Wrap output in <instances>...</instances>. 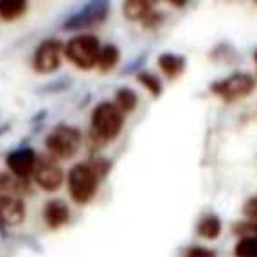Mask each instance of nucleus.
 Returning a JSON list of instances; mask_svg holds the SVG:
<instances>
[{
    "label": "nucleus",
    "mask_w": 257,
    "mask_h": 257,
    "mask_svg": "<svg viewBox=\"0 0 257 257\" xmlns=\"http://www.w3.org/2000/svg\"><path fill=\"white\" fill-rule=\"evenodd\" d=\"M101 43L97 36L94 35H79L74 36L65 45V56L70 63H74L77 69L90 70L97 67L99 54H101Z\"/></svg>",
    "instance_id": "5"
},
{
    "label": "nucleus",
    "mask_w": 257,
    "mask_h": 257,
    "mask_svg": "<svg viewBox=\"0 0 257 257\" xmlns=\"http://www.w3.org/2000/svg\"><path fill=\"white\" fill-rule=\"evenodd\" d=\"M255 88V79L250 74L237 72L225 77L221 81H216L210 85V90L216 95L223 97L225 101H236V99L246 97Z\"/></svg>",
    "instance_id": "8"
},
{
    "label": "nucleus",
    "mask_w": 257,
    "mask_h": 257,
    "mask_svg": "<svg viewBox=\"0 0 257 257\" xmlns=\"http://www.w3.org/2000/svg\"><path fill=\"white\" fill-rule=\"evenodd\" d=\"M27 2L26 0H0V18L6 22H13L26 15Z\"/></svg>",
    "instance_id": "14"
},
{
    "label": "nucleus",
    "mask_w": 257,
    "mask_h": 257,
    "mask_svg": "<svg viewBox=\"0 0 257 257\" xmlns=\"http://www.w3.org/2000/svg\"><path fill=\"white\" fill-rule=\"evenodd\" d=\"M232 232L241 239H257V219H244L232 225Z\"/></svg>",
    "instance_id": "18"
},
{
    "label": "nucleus",
    "mask_w": 257,
    "mask_h": 257,
    "mask_svg": "<svg viewBox=\"0 0 257 257\" xmlns=\"http://www.w3.org/2000/svg\"><path fill=\"white\" fill-rule=\"evenodd\" d=\"M185 257H216L214 250H209V248H203V246H193V248H189Z\"/></svg>",
    "instance_id": "22"
},
{
    "label": "nucleus",
    "mask_w": 257,
    "mask_h": 257,
    "mask_svg": "<svg viewBox=\"0 0 257 257\" xmlns=\"http://www.w3.org/2000/svg\"><path fill=\"white\" fill-rule=\"evenodd\" d=\"M124 126V113L113 103H99L92 110L90 117V135L97 144H106L113 141Z\"/></svg>",
    "instance_id": "2"
},
{
    "label": "nucleus",
    "mask_w": 257,
    "mask_h": 257,
    "mask_svg": "<svg viewBox=\"0 0 257 257\" xmlns=\"http://www.w3.org/2000/svg\"><path fill=\"white\" fill-rule=\"evenodd\" d=\"M221 232V221L218 216H205L198 225V234L205 239H216Z\"/></svg>",
    "instance_id": "17"
},
{
    "label": "nucleus",
    "mask_w": 257,
    "mask_h": 257,
    "mask_svg": "<svg viewBox=\"0 0 257 257\" xmlns=\"http://www.w3.org/2000/svg\"><path fill=\"white\" fill-rule=\"evenodd\" d=\"M33 178L43 191L54 193L63 184V169L52 155H38V162H36Z\"/></svg>",
    "instance_id": "9"
},
{
    "label": "nucleus",
    "mask_w": 257,
    "mask_h": 257,
    "mask_svg": "<svg viewBox=\"0 0 257 257\" xmlns=\"http://www.w3.org/2000/svg\"><path fill=\"white\" fill-rule=\"evenodd\" d=\"M159 65L167 77H178L185 70V58L173 52H166L159 56Z\"/></svg>",
    "instance_id": "13"
},
{
    "label": "nucleus",
    "mask_w": 257,
    "mask_h": 257,
    "mask_svg": "<svg viewBox=\"0 0 257 257\" xmlns=\"http://www.w3.org/2000/svg\"><path fill=\"white\" fill-rule=\"evenodd\" d=\"M26 219L24 182L0 173V234L6 227H18Z\"/></svg>",
    "instance_id": "1"
},
{
    "label": "nucleus",
    "mask_w": 257,
    "mask_h": 257,
    "mask_svg": "<svg viewBox=\"0 0 257 257\" xmlns=\"http://www.w3.org/2000/svg\"><path fill=\"white\" fill-rule=\"evenodd\" d=\"M101 178L94 171L90 162H81L70 167L67 175V185L69 194L77 205H85L95 196Z\"/></svg>",
    "instance_id": "3"
},
{
    "label": "nucleus",
    "mask_w": 257,
    "mask_h": 257,
    "mask_svg": "<svg viewBox=\"0 0 257 257\" xmlns=\"http://www.w3.org/2000/svg\"><path fill=\"white\" fill-rule=\"evenodd\" d=\"M65 54V45L58 38H47L35 49L33 69L38 74H52L60 69L61 56Z\"/></svg>",
    "instance_id": "6"
},
{
    "label": "nucleus",
    "mask_w": 257,
    "mask_h": 257,
    "mask_svg": "<svg viewBox=\"0 0 257 257\" xmlns=\"http://www.w3.org/2000/svg\"><path fill=\"white\" fill-rule=\"evenodd\" d=\"M36 162H38V153L29 146L13 150L6 157V166L9 167V171L22 182H26L29 176L35 175Z\"/></svg>",
    "instance_id": "10"
},
{
    "label": "nucleus",
    "mask_w": 257,
    "mask_h": 257,
    "mask_svg": "<svg viewBox=\"0 0 257 257\" xmlns=\"http://www.w3.org/2000/svg\"><path fill=\"white\" fill-rule=\"evenodd\" d=\"M137 94H135V90H132V88H119L115 94V106L119 108L122 113H130V111L135 110V106H137Z\"/></svg>",
    "instance_id": "16"
},
{
    "label": "nucleus",
    "mask_w": 257,
    "mask_h": 257,
    "mask_svg": "<svg viewBox=\"0 0 257 257\" xmlns=\"http://www.w3.org/2000/svg\"><path fill=\"white\" fill-rule=\"evenodd\" d=\"M81 142V130L70 124H58L51 130V133L45 139V148L54 159L69 160L79 151Z\"/></svg>",
    "instance_id": "4"
},
{
    "label": "nucleus",
    "mask_w": 257,
    "mask_h": 257,
    "mask_svg": "<svg viewBox=\"0 0 257 257\" xmlns=\"http://www.w3.org/2000/svg\"><path fill=\"white\" fill-rule=\"evenodd\" d=\"M137 79L141 81L142 86H146V90L150 92L151 95L159 97V95L162 94V83H160V79L157 76H153V74H150V72H141V74H137Z\"/></svg>",
    "instance_id": "19"
},
{
    "label": "nucleus",
    "mask_w": 257,
    "mask_h": 257,
    "mask_svg": "<svg viewBox=\"0 0 257 257\" xmlns=\"http://www.w3.org/2000/svg\"><path fill=\"white\" fill-rule=\"evenodd\" d=\"M110 13V4L104 2V0H97V2H88V4L83 6L79 11L72 15V17L67 18V22L63 24L65 31H81L86 27L97 26V24H103L108 18Z\"/></svg>",
    "instance_id": "7"
},
{
    "label": "nucleus",
    "mask_w": 257,
    "mask_h": 257,
    "mask_svg": "<svg viewBox=\"0 0 257 257\" xmlns=\"http://www.w3.org/2000/svg\"><path fill=\"white\" fill-rule=\"evenodd\" d=\"M234 252L236 257H257V239H239Z\"/></svg>",
    "instance_id": "20"
},
{
    "label": "nucleus",
    "mask_w": 257,
    "mask_h": 257,
    "mask_svg": "<svg viewBox=\"0 0 257 257\" xmlns=\"http://www.w3.org/2000/svg\"><path fill=\"white\" fill-rule=\"evenodd\" d=\"M122 13L132 22L148 24L150 18L155 15V8L153 2H148V0H128L122 4Z\"/></svg>",
    "instance_id": "12"
},
{
    "label": "nucleus",
    "mask_w": 257,
    "mask_h": 257,
    "mask_svg": "<svg viewBox=\"0 0 257 257\" xmlns=\"http://www.w3.org/2000/svg\"><path fill=\"white\" fill-rule=\"evenodd\" d=\"M243 212L248 219H257V196H252L243 205Z\"/></svg>",
    "instance_id": "21"
},
{
    "label": "nucleus",
    "mask_w": 257,
    "mask_h": 257,
    "mask_svg": "<svg viewBox=\"0 0 257 257\" xmlns=\"http://www.w3.org/2000/svg\"><path fill=\"white\" fill-rule=\"evenodd\" d=\"M255 61H257V52H255Z\"/></svg>",
    "instance_id": "23"
},
{
    "label": "nucleus",
    "mask_w": 257,
    "mask_h": 257,
    "mask_svg": "<svg viewBox=\"0 0 257 257\" xmlns=\"http://www.w3.org/2000/svg\"><path fill=\"white\" fill-rule=\"evenodd\" d=\"M120 60V52L115 45H104L101 49V54H99L97 67L101 72H110V70L115 69V65Z\"/></svg>",
    "instance_id": "15"
},
{
    "label": "nucleus",
    "mask_w": 257,
    "mask_h": 257,
    "mask_svg": "<svg viewBox=\"0 0 257 257\" xmlns=\"http://www.w3.org/2000/svg\"><path fill=\"white\" fill-rule=\"evenodd\" d=\"M70 219V210L69 205L60 200V198H52L45 203L43 207V221L47 223V227L51 230H58L60 227L67 225Z\"/></svg>",
    "instance_id": "11"
}]
</instances>
